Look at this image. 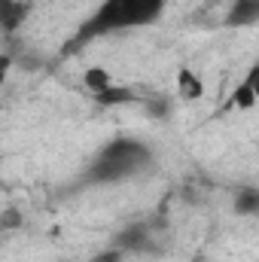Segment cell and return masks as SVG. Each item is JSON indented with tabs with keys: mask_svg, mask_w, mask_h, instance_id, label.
<instances>
[{
	"mask_svg": "<svg viewBox=\"0 0 259 262\" xmlns=\"http://www.w3.org/2000/svg\"><path fill=\"white\" fill-rule=\"evenodd\" d=\"M165 12V0H104L95 15L79 28L76 40L70 43L73 49L101 37V34H113V31H128V28H143L159 21V15Z\"/></svg>",
	"mask_w": 259,
	"mask_h": 262,
	"instance_id": "6da1fadb",
	"label": "cell"
},
{
	"mask_svg": "<svg viewBox=\"0 0 259 262\" xmlns=\"http://www.w3.org/2000/svg\"><path fill=\"white\" fill-rule=\"evenodd\" d=\"M153 152L134 140V137H116L110 140L92 162L89 168V177L95 183H116V180H125V177H134L140 174L146 165H149Z\"/></svg>",
	"mask_w": 259,
	"mask_h": 262,
	"instance_id": "7a4b0ae2",
	"label": "cell"
},
{
	"mask_svg": "<svg viewBox=\"0 0 259 262\" xmlns=\"http://www.w3.org/2000/svg\"><path fill=\"white\" fill-rule=\"evenodd\" d=\"M223 25L226 28H253V25H259V0H229Z\"/></svg>",
	"mask_w": 259,
	"mask_h": 262,
	"instance_id": "3957f363",
	"label": "cell"
},
{
	"mask_svg": "<svg viewBox=\"0 0 259 262\" xmlns=\"http://www.w3.org/2000/svg\"><path fill=\"white\" fill-rule=\"evenodd\" d=\"M116 247L122 253H143V250H149L153 247V229L146 223H134V226L122 229L116 235Z\"/></svg>",
	"mask_w": 259,
	"mask_h": 262,
	"instance_id": "277c9868",
	"label": "cell"
},
{
	"mask_svg": "<svg viewBox=\"0 0 259 262\" xmlns=\"http://www.w3.org/2000/svg\"><path fill=\"white\" fill-rule=\"evenodd\" d=\"M177 92H180V98H183V101H198V98L204 95L201 76H198V73H192L189 67H183V70L177 73Z\"/></svg>",
	"mask_w": 259,
	"mask_h": 262,
	"instance_id": "5b68a950",
	"label": "cell"
},
{
	"mask_svg": "<svg viewBox=\"0 0 259 262\" xmlns=\"http://www.w3.org/2000/svg\"><path fill=\"white\" fill-rule=\"evenodd\" d=\"M21 18H25V3H18V0H0V21H3L6 34H12Z\"/></svg>",
	"mask_w": 259,
	"mask_h": 262,
	"instance_id": "8992f818",
	"label": "cell"
},
{
	"mask_svg": "<svg viewBox=\"0 0 259 262\" xmlns=\"http://www.w3.org/2000/svg\"><path fill=\"white\" fill-rule=\"evenodd\" d=\"M95 101L101 104V107H119V104H128V101H134V95H131V89H125V85H110V89H104L101 95H95Z\"/></svg>",
	"mask_w": 259,
	"mask_h": 262,
	"instance_id": "52a82bcc",
	"label": "cell"
},
{
	"mask_svg": "<svg viewBox=\"0 0 259 262\" xmlns=\"http://www.w3.org/2000/svg\"><path fill=\"white\" fill-rule=\"evenodd\" d=\"M82 82H85V89H89L92 95H101L104 89H110V85H113V76H110L104 67H89V70H85V76H82Z\"/></svg>",
	"mask_w": 259,
	"mask_h": 262,
	"instance_id": "ba28073f",
	"label": "cell"
},
{
	"mask_svg": "<svg viewBox=\"0 0 259 262\" xmlns=\"http://www.w3.org/2000/svg\"><path fill=\"white\" fill-rule=\"evenodd\" d=\"M235 210L238 213H247V216L259 213V189H241L235 195Z\"/></svg>",
	"mask_w": 259,
	"mask_h": 262,
	"instance_id": "9c48e42d",
	"label": "cell"
},
{
	"mask_svg": "<svg viewBox=\"0 0 259 262\" xmlns=\"http://www.w3.org/2000/svg\"><path fill=\"white\" fill-rule=\"evenodd\" d=\"M256 101H259L256 92H253L247 82H238V89H235V95H232V107H238V110H250Z\"/></svg>",
	"mask_w": 259,
	"mask_h": 262,
	"instance_id": "30bf717a",
	"label": "cell"
},
{
	"mask_svg": "<svg viewBox=\"0 0 259 262\" xmlns=\"http://www.w3.org/2000/svg\"><path fill=\"white\" fill-rule=\"evenodd\" d=\"M89 262H122V250L113 247V250H104V253H95Z\"/></svg>",
	"mask_w": 259,
	"mask_h": 262,
	"instance_id": "8fae6325",
	"label": "cell"
},
{
	"mask_svg": "<svg viewBox=\"0 0 259 262\" xmlns=\"http://www.w3.org/2000/svg\"><path fill=\"white\" fill-rule=\"evenodd\" d=\"M244 82H247V85H250V89L256 92V98H259V64L253 67V70H250L247 76H244Z\"/></svg>",
	"mask_w": 259,
	"mask_h": 262,
	"instance_id": "7c38bea8",
	"label": "cell"
},
{
	"mask_svg": "<svg viewBox=\"0 0 259 262\" xmlns=\"http://www.w3.org/2000/svg\"><path fill=\"white\" fill-rule=\"evenodd\" d=\"M226 3H229V0H226Z\"/></svg>",
	"mask_w": 259,
	"mask_h": 262,
	"instance_id": "4fadbf2b",
	"label": "cell"
},
{
	"mask_svg": "<svg viewBox=\"0 0 259 262\" xmlns=\"http://www.w3.org/2000/svg\"><path fill=\"white\" fill-rule=\"evenodd\" d=\"M61 262H64V259H61Z\"/></svg>",
	"mask_w": 259,
	"mask_h": 262,
	"instance_id": "5bb4252c",
	"label": "cell"
}]
</instances>
